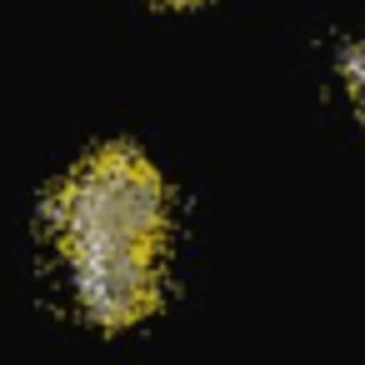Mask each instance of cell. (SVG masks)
<instances>
[{"instance_id": "obj_1", "label": "cell", "mask_w": 365, "mask_h": 365, "mask_svg": "<svg viewBox=\"0 0 365 365\" xmlns=\"http://www.w3.org/2000/svg\"><path fill=\"white\" fill-rule=\"evenodd\" d=\"M56 230L66 250L81 245H145L165 230V185L145 155L125 145L96 150L56 195Z\"/></svg>"}, {"instance_id": "obj_2", "label": "cell", "mask_w": 365, "mask_h": 365, "mask_svg": "<svg viewBox=\"0 0 365 365\" xmlns=\"http://www.w3.org/2000/svg\"><path fill=\"white\" fill-rule=\"evenodd\" d=\"M71 280L86 315H96L101 325H130L155 305V250L81 245L71 250Z\"/></svg>"}, {"instance_id": "obj_3", "label": "cell", "mask_w": 365, "mask_h": 365, "mask_svg": "<svg viewBox=\"0 0 365 365\" xmlns=\"http://www.w3.org/2000/svg\"><path fill=\"white\" fill-rule=\"evenodd\" d=\"M340 76H345V91H350V101L365 110V41H355V46L345 51V61H340Z\"/></svg>"}, {"instance_id": "obj_4", "label": "cell", "mask_w": 365, "mask_h": 365, "mask_svg": "<svg viewBox=\"0 0 365 365\" xmlns=\"http://www.w3.org/2000/svg\"><path fill=\"white\" fill-rule=\"evenodd\" d=\"M180 6H190V0H180Z\"/></svg>"}]
</instances>
